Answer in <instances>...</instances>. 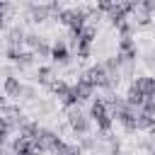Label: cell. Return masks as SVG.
I'll list each match as a JSON object with an SVG mask.
<instances>
[{"label": "cell", "instance_id": "44dd1931", "mask_svg": "<svg viewBox=\"0 0 155 155\" xmlns=\"http://www.w3.org/2000/svg\"><path fill=\"white\" fill-rule=\"evenodd\" d=\"M140 111L143 114H148V116H153L155 119V99H145V104L140 107Z\"/></svg>", "mask_w": 155, "mask_h": 155}, {"label": "cell", "instance_id": "52a82bcc", "mask_svg": "<svg viewBox=\"0 0 155 155\" xmlns=\"http://www.w3.org/2000/svg\"><path fill=\"white\" fill-rule=\"evenodd\" d=\"M133 85L145 94V99H150L153 94H155V78L153 75H143V78H136L133 80Z\"/></svg>", "mask_w": 155, "mask_h": 155}, {"label": "cell", "instance_id": "d6986e66", "mask_svg": "<svg viewBox=\"0 0 155 155\" xmlns=\"http://www.w3.org/2000/svg\"><path fill=\"white\" fill-rule=\"evenodd\" d=\"M78 145H80V150H92V148H97V143H94V138H92V136H82Z\"/></svg>", "mask_w": 155, "mask_h": 155}, {"label": "cell", "instance_id": "7402d4cb", "mask_svg": "<svg viewBox=\"0 0 155 155\" xmlns=\"http://www.w3.org/2000/svg\"><path fill=\"white\" fill-rule=\"evenodd\" d=\"M12 63H17L19 61V56H22V48H15V46H7V53H5Z\"/></svg>", "mask_w": 155, "mask_h": 155}, {"label": "cell", "instance_id": "277c9868", "mask_svg": "<svg viewBox=\"0 0 155 155\" xmlns=\"http://www.w3.org/2000/svg\"><path fill=\"white\" fill-rule=\"evenodd\" d=\"M68 58H70L68 44H65L63 39L53 41V44H51V61H53V63H68Z\"/></svg>", "mask_w": 155, "mask_h": 155}, {"label": "cell", "instance_id": "5b68a950", "mask_svg": "<svg viewBox=\"0 0 155 155\" xmlns=\"http://www.w3.org/2000/svg\"><path fill=\"white\" fill-rule=\"evenodd\" d=\"M27 10H29V17H31V22H36V24L46 22V19H48V15H53V10H51V2H48V5H27Z\"/></svg>", "mask_w": 155, "mask_h": 155}, {"label": "cell", "instance_id": "83f0119b", "mask_svg": "<svg viewBox=\"0 0 155 155\" xmlns=\"http://www.w3.org/2000/svg\"><path fill=\"white\" fill-rule=\"evenodd\" d=\"M150 155H155V145H153V150H150Z\"/></svg>", "mask_w": 155, "mask_h": 155}, {"label": "cell", "instance_id": "3957f363", "mask_svg": "<svg viewBox=\"0 0 155 155\" xmlns=\"http://www.w3.org/2000/svg\"><path fill=\"white\" fill-rule=\"evenodd\" d=\"M2 92H5V97H10V99H17V97H22V92H24V85L19 82V78H15V75H7V78H5V82H2Z\"/></svg>", "mask_w": 155, "mask_h": 155}, {"label": "cell", "instance_id": "4316f807", "mask_svg": "<svg viewBox=\"0 0 155 155\" xmlns=\"http://www.w3.org/2000/svg\"><path fill=\"white\" fill-rule=\"evenodd\" d=\"M150 133H153V138H155V126H153V131H150Z\"/></svg>", "mask_w": 155, "mask_h": 155}, {"label": "cell", "instance_id": "ac0fdd59", "mask_svg": "<svg viewBox=\"0 0 155 155\" xmlns=\"http://www.w3.org/2000/svg\"><path fill=\"white\" fill-rule=\"evenodd\" d=\"M133 22H124L121 27H119V34H121V39H131V34H133Z\"/></svg>", "mask_w": 155, "mask_h": 155}, {"label": "cell", "instance_id": "d4e9b609", "mask_svg": "<svg viewBox=\"0 0 155 155\" xmlns=\"http://www.w3.org/2000/svg\"><path fill=\"white\" fill-rule=\"evenodd\" d=\"M148 65H150V68H155V53H150V56H148Z\"/></svg>", "mask_w": 155, "mask_h": 155}, {"label": "cell", "instance_id": "7a4b0ae2", "mask_svg": "<svg viewBox=\"0 0 155 155\" xmlns=\"http://www.w3.org/2000/svg\"><path fill=\"white\" fill-rule=\"evenodd\" d=\"M80 78H85L94 90L97 87H102V90H109V73H107V68H104V63H97V65H92L90 70H85Z\"/></svg>", "mask_w": 155, "mask_h": 155}, {"label": "cell", "instance_id": "ffe728a7", "mask_svg": "<svg viewBox=\"0 0 155 155\" xmlns=\"http://www.w3.org/2000/svg\"><path fill=\"white\" fill-rule=\"evenodd\" d=\"M41 41H44V39H41L39 34H27V39H24V44H27L29 48H36V46H39Z\"/></svg>", "mask_w": 155, "mask_h": 155}, {"label": "cell", "instance_id": "5bb4252c", "mask_svg": "<svg viewBox=\"0 0 155 155\" xmlns=\"http://www.w3.org/2000/svg\"><path fill=\"white\" fill-rule=\"evenodd\" d=\"M48 90L61 99L63 94H68V90H70V85L68 82H63V80H51V85H48Z\"/></svg>", "mask_w": 155, "mask_h": 155}, {"label": "cell", "instance_id": "7c38bea8", "mask_svg": "<svg viewBox=\"0 0 155 155\" xmlns=\"http://www.w3.org/2000/svg\"><path fill=\"white\" fill-rule=\"evenodd\" d=\"M15 128H17V126H15L7 116H0V145H5V143H7V136H10Z\"/></svg>", "mask_w": 155, "mask_h": 155}, {"label": "cell", "instance_id": "30bf717a", "mask_svg": "<svg viewBox=\"0 0 155 155\" xmlns=\"http://www.w3.org/2000/svg\"><path fill=\"white\" fill-rule=\"evenodd\" d=\"M131 22H133V27H140V29H145V27H150V22H153V15L138 7V10L131 15Z\"/></svg>", "mask_w": 155, "mask_h": 155}, {"label": "cell", "instance_id": "9a60e30c", "mask_svg": "<svg viewBox=\"0 0 155 155\" xmlns=\"http://www.w3.org/2000/svg\"><path fill=\"white\" fill-rule=\"evenodd\" d=\"M51 73H53V70H51L48 65H41V68L36 70V80H39L41 85H51Z\"/></svg>", "mask_w": 155, "mask_h": 155}, {"label": "cell", "instance_id": "603a6c76", "mask_svg": "<svg viewBox=\"0 0 155 155\" xmlns=\"http://www.w3.org/2000/svg\"><path fill=\"white\" fill-rule=\"evenodd\" d=\"M138 7L153 15V12H155V0H143V2H138Z\"/></svg>", "mask_w": 155, "mask_h": 155}, {"label": "cell", "instance_id": "484cf974", "mask_svg": "<svg viewBox=\"0 0 155 155\" xmlns=\"http://www.w3.org/2000/svg\"><path fill=\"white\" fill-rule=\"evenodd\" d=\"M109 155H121V150H119V148H111V153H109Z\"/></svg>", "mask_w": 155, "mask_h": 155}, {"label": "cell", "instance_id": "6da1fadb", "mask_svg": "<svg viewBox=\"0 0 155 155\" xmlns=\"http://www.w3.org/2000/svg\"><path fill=\"white\" fill-rule=\"evenodd\" d=\"M65 116H68V126L73 128V133L78 138L87 136L90 133V116L80 111V107H73V109H65Z\"/></svg>", "mask_w": 155, "mask_h": 155}, {"label": "cell", "instance_id": "8fae6325", "mask_svg": "<svg viewBox=\"0 0 155 155\" xmlns=\"http://www.w3.org/2000/svg\"><path fill=\"white\" fill-rule=\"evenodd\" d=\"M107 114H109V109H107V99H102V97L92 99V104H90V116L97 121L99 116H107Z\"/></svg>", "mask_w": 155, "mask_h": 155}, {"label": "cell", "instance_id": "2e32d148", "mask_svg": "<svg viewBox=\"0 0 155 155\" xmlns=\"http://www.w3.org/2000/svg\"><path fill=\"white\" fill-rule=\"evenodd\" d=\"M34 56H39V58H51V46H48L46 41H41V44L34 48Z\"/></svg>", "mask_w": 155, "mask_h": 155}, {"label": "cell", "instance_id": "cb8c5ba5", "mask_svg": "<svg viewBox=\"0 0 155 155\" xmlns=\"http://www.w3.org/2000/svg\"><path fill=\"white\" fill-rule=\"evenodd\" d=\"M22 94H24L27 99H34V97H36V90H34V87H24V92H22Z\"/></svg>", "mask_w": 155, "mask_h": 155}, {"label": "cell", "instance_id": "8992f818", "mask_svg": "<svg viewBox=\"0 0 155 155\" xmlns=\"http://www.w3.org/2000/svg\"><path fill=\"white\" fill-rule=\"evenodd\" d=\"M124 99H126V104H128V107H133V109H138V111H140V107L145 104V94H143L133 82H131V87H128V92H126V97H124Z\"/></svg>", "mask_w": 155, "mask_h": 155}, {"label": "cell", "instance_id": "e0dca14e", "mask_svg": "<svg viewBox=\"0 0 155 155\" xmlns=\"http://www.w3.org/2000/svg\"><path fill=\"white\" fill-rule=\"evenodd\" d=\"M31 63H34V53H31V51H22V56H19L17 65H19V68H29Z\"/></svg>", "mask_w": 155, "mask_h": 155}, {"label": "cell", "instance_id": "9c48e42d", "mask_svg": "<svg viewBox=\"0 0 155 155\" xmlns=\"http://www.w3.org/2000/svg\"><path fill=\"white\" fill-rule=\"evenodd\" d=\"M24 39H27V34H24V29L19 27V24H15L10 31H7V46H15V48H22V44H24Z\"/></svg>", "mask_w": 155, "mask_h": 155}, {"label": "cell", "instance_id": "4fadbf2b", "mask_svg": "<svg viewBox=\"0 0 155 155\" xmlns=\"http://www.w3.org/2000/svg\"><path fill=\"white\" fill-rule=\"evenodd\" d=\"M153 126H155V119L148 116V114H143V111H138V116H136V128H138V131H153Z\"/></svg>", "mask_w": 155, "mask_h": 155}, {"label": "cell", "instance_id": "ba28073f", "mask_svg": "<svg viewBox=\"0 0 155 155\" xmlns=\"http://www.w3.org/2000/svg\"><path fill=\"white\" fill-rule=\"evenodd\" d=\"M73 90H75V94H78L80 102H85V99H90V97L94 94V87H92L85 78H78V82L73 85Z\"/></svg>", "mask_w": 155, "mask_h": 155}]
</instances>
